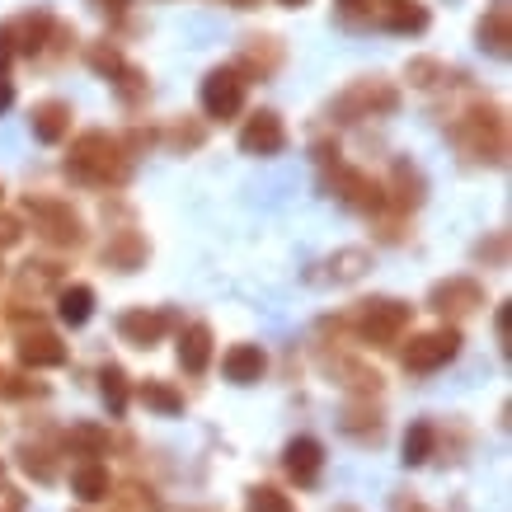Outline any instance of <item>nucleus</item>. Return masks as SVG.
<instances>
[{
  "label": "nucleus",
  "mask_w": 512,
  "mask_h": 512,
  "mask_svg": "<svg viewBox=\"0 0 512 512\" xmlns=\"http://www.w3.org/2000/svg\"><path fill=\"white\" fill-rule=\"evenodd\" d=\"M442 76H447V71H442V62H433V57H414V62H409V85H419V90H433Z\"/></svg>",
  "instance_id": "f704fd0d"
},
{
  "label": "nucleus",
  "mask_w": 512,
  "mask_h": 512,
  "mask_svg": "<svg viewBox=\"0 0 512 512\" xmlns=\"http://www.w3.org/2000/svg\"><path fill=\"white\" fill-rule=\"evenodd\" d=\"M29 395H43V386H33V381H24L19 372H5V367H0V400H29Z\"/></svg>",
  "instance_id": "c9c22d12"
},
{
  "label": "nucleus",
  "mask_w": 512,
  "mask_h": 512,
  "mask_svg": "<svg viewBox=\"0 0 512 512\" xmlns=\"http://www.w3.org/2000/svg\"><path fill=\"white\" fill-rule=\"evenodd\" d=\"M24 207H29V217L38 221V235H43L47 245L76 249L80 240H85V221H80V212L71 207V202H62V198H29Z\"/></svg>",
  "instance_id": "423d86ee"
},
{
  "label": "nucleus",
  "mask_w": 512,
  "mask_h": 512,
  "mask_svg": "<svg viewBox=\"0 0 512 512\" xmlns=\"http://www.w3.org/2000/svg\"><path fill=\"white\" fill-rule=\"evenodd\" d=\"M245 85L249 80L235 71V66H217V71H207L202 76V113L212 118V123H226V118H235V113L245 109Z\"/></svg>",
  "instance_id": "0eeeda50"
},
{
  "label": "nucleus",
  "mask_w": 512,
  "mask_h": 512,
  "mask_svg": "<svg viewBox=\"0 0 512 512\" xmlns=\"http://www.w3.org/2000/svg\"><path fill=\"white\" fill-rule=\"evenodd\" d=\"M10 62H15V33H10V24H0V76L10 71Z\"/></svg>",
  "instance_id": "a19ab883"
},
{
  "label": "nucleus",
  "mask_w": 512,
  "mask_h": 512,
  "mask_svg": "<svg viewBox=\"0 0 512 512\" xmlns=\"http://www.w3.org/2000/svg\"><path fill=\"white\" fill-rule=\"evenodd\" d=\"M348 325L357 329L362 343L386 348V343H395L409 329V306L395 301V296H372V301H357L353 311H348Z\"/></svg>",
  "instance_id": "7ed1b4c3"
},
{
  "label": "nucleus",
  "mask_w": 512,
  "mask_h": 512,
  "mask_svg": "<svg viewBox=\"0 0 512 512\" xmlns=\"http://www.w3.org/2000/svg\"><path fill=\"white\" fill-rule=\"evenodd\" d=\"M0 480H5V466H0Z\"/></svg>",
  "instance_id": "8fccbe9b"
},
{
  "label": "nucleus",
  "mask_w": 512,
  "mask_h": 512,
  "mask_svg": "<svg viewBox=\"0 0 512 512\" xmlns=\"http://www.w3.org/2000/svg\"><path fill=\"white\" fill-rule=\"evenodd\" d=\"M99 395H104V404H109L113 419H123L127 414V372L118 367V362L99 367Z\"/></svg>",
  "instance_id": "c85d7f7f"
},
{
  "label": "nucleus",
  "mask_w": 512,
  "mask_h": 512,
  "mask_svg": "<svg viewBox=\"0 0 512 512\" xmlns=\"http://www.w3.org/2000/svg\"><path fill=\"white\" fill-rule=\"evenodd\" d=\"M66 174L90 188H113L132 174V156L123 151V141L109 137V132H80V137L71 141Z\"/></svg>",
  "instance_id": "f257e3e1"
},
{
  "label": "nucleus",
  "mask_w": 512,
  "mask_h": 512,
  "mask_svg": "<svg viewBox=\"0 0 512 512\" xmlns=\"http://www.w3.org/2000/svg\"><path fill=\"white\" fill-rule=\"evenodd\" d=\"M282 466L292 475L301 489H315L320 484V470H325V447L315 442V437H292L287 447H282Z\"/></svg>",
  "instance_id": "ddd939ff"
},
{
  "label": "nucleus",
  "mask_w": 512,
  "mask_h": 512,
  "mask_svg": "<svg viewBox=\"0 0 512 512\" xmlns=\"http://www.w3.org/2000/svg\"><path fill=\"white\" fill-rule=\"evenodd\" d=\"M94 10H99V15H109V19H123L127 15V5H132V0H90Z\"/></svg>",
  "instance_id": "79ce46f5"
},
{
  "label": "nucleus",
  "mask_w": 512,
  "mask_h": 512,
  "mask_svg": "<svg viewBox=\"0 0 512 512\" xmlns=\"http://www.w3.org/2000/svg\"><path fill=\"white\" fill-rule=\"evenodd\" d=\"M207 362H212V325L193 320V325L179 329V367H184L188 376H202Z\"/></svg>",
  "instance_id": "6ab92c4d"
},
{
  "label": "nucleus",
  "mask_w": 512,
  "mask_h": 512,
  "mask_svg": "<svg viewBox=\"0 0 512 512\" xmlns=\"http://www.w3.org/2000/svg\"><path fill=\"white\" fill-rule=\"evenodd\" d=\"M0 193H5V188H0Z\"/></svg>",
  "instance_id": "3c124183"
},
{
  "label": "nucleus",
  "mask_w": 512,
  "mask_h": 512,
  "mask_svg": "<svg viewBox=\"0 0 512 512\" xmlns=\"http://www.w3.org/2000/svg\"><path fill=\"white\" fill-rule=\"evenodd\" d=\"M334 372L343 376V386L362 395V400H372L376 390H381V372L376 367H362V362H334Z\"/></svg>",
  "instance_id": "c756f323"
},
{
  "label": "nucleus",
  "mask_w": 512,
  "mask_h": 512,
  "mask_svg": "<svg viewBox=\"0 0 512 512\" xmlns=\"http://www.w3.org/2000/svg\"><path fill=\"white\" fill-rule=\"evenodd\" d=\"M174 325L170 311H151V306H132V311L118 315V339L132 343V348H156L165 339V329Z\"/></svg>",
  "instance_id": "f8f14e48"
},
{
  "label": "nucleus",
  "mask_w": 512,
  "mask_h": 512,
  "mask_svg": "<svg viewBox=\"0 0 512 512\" xmlns=\"http://www.w3.org/2000/svg\"><path fill=\"white\" fill-rule=\"evenodd\" d=\"M71 104L66 99H43V104H33V137L43 141V146H57V141L71 137Z\"/></svg>",
  "instance_id": "a211bd4d"
},
{
  "label": "nucleus",
  "mask_w": 512,
  "mask_h": 512,
  "mask_svg": "<svg viewBox=\"0 0 512 512\" xmlns=\"http://www.w3.org/2000/svg\"><path fill=\"white\" fill-rule=\"evenodd\" d=\"M19 362L29 367V372H47V367H62L66 362V343L57 334H47V329H24L19 334Z\"/></svg>",
  "instance_id": "4468645a"
},
{
  "label": "nucleus",
  "mask_w": 512,
  "mask_h": 512,
  "mask_svg": "<svg viewBox=\"0 0 512 512\" xmlns=\"http://www.w3.org/2000/svg\"><path fill=\"white\" fill-rule=\"evenodd\" d=\"M66 451H71V456H85V461H99V456L109 451V428H99V423H71Z\"/></svg>",
  "instance_id": "a878e982"
},
{
  "label": "nucleus",
  "mask_w": 512,
  "mask_h": 512,
  "mask_svg": "<svg viewBox=\"0 0 512 512\" xmlns=\"http://www.w3.org/2000/svg\"><path fill=\"white\" fill-rule=\"evenodd\" d=\"M475 259H480V264H489V268H503V259H508V235L503 231H494L489 235V245H475Z\"/></svg>",
  "instance_id": "e433bc0d"
},
{
  "label": "nucleus",
  "mask_w": 512,
  "mask_h": 512,
  "mask_svg": "<svg viewBox=\"0 0 512 512\" xmlns=\"http://www.w3.org/2000/svg\"><path fill=\"white\" fill-rule=\"evenodd\" d=\"M428 306L437 315H451V320H461V315H475L484 306V287L475 278H442L433 282V292H428Z\"/></svg>",
  "instance_id": "1a4fd4ad"
},
{
  "label": "nucleus",
  "mask_w": 512,
  "mask_h": 512,
  "mask_svg": "<svg viewBox=\"0 0 512 512\" xmlns=\"http://www.w3.org/2000/svg\"><path fill=\"white\" fill-rule=\"evenodd\" d=\"M423 188H428V184H423V174L414 170L409 160H400V165H395V179H390L386 202H395L400 212H414V207L423 202Z\"/></svg>",
  "instance_id": "393cba45"
},
{
  "label": "nucleus",
  "mask_w": 512,
  "mask_h": 512,
  "mask_svg": "<svg viewBox=\"0 0 512 512\" xmlns=\"http://www.w3.org/2000/svg\"><path fill=\"white\" fill-rule=\"evenodd\" d=\"M118 512H160V498L156 489H141V484H127L123 494H113Z\"/></svg>",
  "instance_id": "72a5a7b5"
},
{
  "label": "nucleus",
  "mask_w": 512,
  "mask_h": 512,
  "mask_svg": "<svg viewBox=\"0 0 512 512\" xmlns=\"http://www.w3.org/2000/svg\"><path fill=\"white\" fill-rule=\"evenodd\" d=\"M390 512H428L414 494H395V503H390Z\"/></svg>",
  "instance_id": "37998d69"
},
{
  "label": "nucleus",
  "mask_w": 512,
  "mask_h": 512,
  "mask_svg": "<svg viewBox=\"0 0 512 512\" xmlns=\"http://www.w3.org/2000/svg\"><path fill=\"white\" fill-rule=\"evenodd\" d=\"M334 5H339V10H343V15H367V10H372V0H334Z\"/></svg>",
  "instance_id": "c03bdc74"
},
{
  "label": "nucleus",
  "mask_w": 512,
  "mask_h": 512,
  "mask_svg": "<svg viewBox=\"0 0 512 512\" xmlns=\"http://www.w3.org/2000/svg\"><path fill=\"white\" fill-rule=\"evenodd\" d=\"M245 508L249 512H296V503L282 489H273V484H254L245 494Z\"/></svg>",
  "instance_id": "2f4dec72"
},
{
  "label": "nucleus",
  "mask_w": 512,
  "mask_h": 512,
  "mask_svg": "<svg viewBox=\"0 0 512 512\" xmlns=\"http://www.w3.org/2000/svg\"><path fill=\"white\" fill-rule=\"evenodd\" d=\"M221 372H226L231 386H254V381H264V372H268V353L259 343H235L231 353L221 357Z\"/></svg>",
  "instance_id": "f3484780"
},
{
  "label": "nucleus",
  "mask_w": 512,
  "mask_h": 512,
  "mask_svg": "<svg viewBox=\"0 0 512 512\" xmlns=\"http://www.w3.org/2000/svg\"><path fill=\"white\" fill-rule=\"evenodd\" d=\"M235 10H254V5H259V0H231Z\"/></svg>",
  "instance_id": "de8ad7c7"
},
{
  "label": "nucleus",
  "mask_w": 512,
  "mask_h": 512,
  "mask_svg": "<svg viewBox=\"0 0 512 512\" xmlns=\"http://www.w3.org/2000/svg\"><path fill=\"white\" fill-rule=\"evenodd\" d=\"M451 137H456V146H461L470 160L503 165V156H508V123H503V113L489 109V104H475L470 113H461V123L451 127Z\"/></svg>",
  "instance_id": "f03ea898"
},
{
  "label": "nucleus",
  "mask_w": 512,
  "mask_h": 512,
  "mask_svg": "<svg viewBox=\"0 0 512 512\" xmlns=\"http://www.w3.org/2000/svg\"><path fill=\"white\" fill-rule=\"evenodd\" d=\"M278 66H282V43L278 38H249L235 71H240L245 80H268Z\"/></svg>",
  "instance_id": "aec40b11"
},
{
  "label": "nucleus",
  "mask_w": 512,
  "mask_h": 512,
  "mask_svg": "<svg viewBox=\"0 0 512 512\" xmlns=\"http://www.w3.org/2000/svg\"><path fill=\"white\" fill-rule=\"evenodd\" d=\"M202 137H207V132H202L198 123H188V127H184V123H174V127H170V141L179 146V151H198Z\"/></svg>",
  "instance_id": "4c0bfd02"
},
{
  "label": "nucleus",
  "mask_w": 512,
  "mask_h": 512,
  "mask_svg": "<svg viewBox=\"0 0 512 512\" xmlns=\"http://www.w3.org/2000/svg\"><path fill=\"white\" fill-rule=\"evenodd\" d=\"M137 395H141V404L146 409H156V414H165V419H174V414H184V395L170 386V381H141L137 386Z\"/></svg>",
  "instance_id": "bb28decb"
},
{
  "label": "nucleus",
  "mask_w": 512,
  "mask_h": 512,
  "mask_svg": "<svg viewBox=\"0 0 512 512\" xmlns=\"http://www.w3.org/2000/svg\"><path fill=\"white\" fill-rule=\"evenodd\" d=\"M90 315H94L90 282H62V287H57V320H62L66 329H80V325H90Z\"/></svg>",
  "instance_id": "412c9836"
},
{
  "label": "nucleus",
  "mask_w": 512,
  "mask_h": 512,
  "mask_svg": "<svg viewBox=\"0 0 512 512\" xmlns=\"http://www.w3.org/2000/svg\"><path fill=\"white\" fill-rule=\"evenodd\" d=\"M19 466L29 470L38 484H52V480H57V466H52V456H47L43 447H33V442H24V447H19Z\"/></svg>",
  "instance_id": "473e14b6"
},
{
  "label": "nucleus",
  "mask_w": 512,
  "mask_h": 512,
  "mask_svg": "<svg viewBox=\"0 0 512 512\" xmlns=\"http://www.w3.org/2000/svg\"><path fill=\"white\" fill-rule=\"evenodd\" d=\"M19 240H24V226H19V217L0 212V249H15Z\"/></svg>",
  "instance_id": "58836bf2"
},
{
  "label": "nucleus",
  "mask_w": 512,
  "mask_h": 512,
  "mask_svg": "<svg viewBox=\"0 0 512 512\" xmlns=\"http://www.w3.org/2000/svg\"><path fill=\"white\" fill-rule=\"evenodd\" d=\"M404 466H423V461H428V456H433L437 451V428L428 419H419V423H409V433H404Z\"/></svg>",
  "instance_id": "cd10ccee"
},
{
  "label": "nucleus",
  "mask_w": 512,
  "mask_h": 512,
  "mask_svg": "<svg viewBox=\"0 0 512 512\" xmlns=\"http://www.w3.org/2000/svg\"><path fill=\"white\" fill-rule=\"evenodd\" d=\"M329 188H334L339 202L343 207H353V212H381V207H386V188L376 184L367 170H353V165H343V160H334Z\"/></svg>",
  "instance_id": "6e6552de"
},
{
  "label": "nucleus",
  "mask_w": 512,
  "mask_h": 512,
  "mask_svg": "<svg viewBox=\"0 0 512 512\" xmlns=\"http://www.w3.org/2000/svg\"><path fill=\"white\" fill-rule=\"evenodd\" d=\"M10 104H15V85L10 76H0V113H10Z\"/></svg>",
  "instance_id": "a18cd8bd"
},
{
  "label": "nucleus",
  "mask_w": 512,
  "mask_h": 512,
  "mask_svg": "<svg viewBox=\"0 0 512 512\" xmlns=\"http://www.w3.org/2000/svg\"><path fill=\"white\" fill-rule=\"evenodd\" d=\"M376 19H381V29L386 33H400V38L423 33L428 24H433V15H428V5H423V0H381Z\"/></svg>",
  "instance_id": "dca6fc26"
},
{
  "label": "nucleus",
  "mask_w": 512,
  "mask_h": 512,
  "mask_svg": "<svg viewBox=\"0 0 512 512\" xmlns=\"http://www.w3.org/2000/svg\"><path fill=\"white\" fill-rule=\"evenodd\" d=\"M62 268L57 264H43V259H29V264L15 273V306H24V301H43V296H57V287H62Z\"/></svg>",
  "instance_id": "2eb2a0df"
},
{
  "label": "nucleus",
  "mask_w": 512,
  "mask_h": 512,
  "mask_svg": "<svg viewBox=\"0 0 512 512\" xmlns=\"http://www.w3.org/2000/svg\"><path fill=\"white\" fill-rule=\"evenodd\" d=\"M456 353H461V329L442 325V329H428V334H414V339L404 343V372L433 376L447 362H456Z\"/></svg>",
  "instance_id": "39448f33"
},
{
  "label": "nucleus",
  "mask_w": 512,
  "mask_h": 512,
  "mask_svg": "<svg viewBox=\"0 0 512 512\" xmlns=\"http://www.w3.org/2000/svg\"><path fill=\"white\" fill-rule=\"evenodd\" d=\"M278 5H287V10H301V5H311V0H278Z\"/></svg>",
  "instance_id": "49530a36"
},
{
  "label": "nucleus",
  "mask_w": 512,
  "mask_h": 512,
  "mask_svg": "<svg viewBox=\"0 0 512 512\" xmlns=\"http://www.w3.org/2000/svg\"><path fill=\"white\" fill-rule=\"evenodd\" d=\"M367 268H372V254L348 245V249H339V254L320 259V264L306 273V282H311V287H348V282H357Z\"/></svg>",
  "instance_id": "9d476101"
},
{
  "label": "nucleus",
  "mask_w": 512,
  "mask_h": 512,
  "mask_svg": "<svg viewBox=\"0 0 512 512\" xmlns=\"http://www.w3.org/2000/svg\"><path fill=\"white\" fill-rule=\"evenodd\" d=\"M85 62H90L94 76H104V80H118L127 71V57L113 43H90L85 47Z\"/></svg>",
  "instance_id": "7c9ffc66"
},
{
  "label": "nucleus",
  "mask_w": 512,
  "mask_h": 512,
  "mask_svg": "<svg viewBox=\"0 0 512 512\" xmlns=\"http://www.w3.org/2000/svg\"><path fill=\"white\" fill-rule=\"evenodd\" d=\"M494 329H498V343H503V353H508V348H512V306H508V301L498 306Z\"/></svg>",
  "instance_id": "ea45409f"
},
{
  "label": "nucleus",
  "mask_w": 512,
  "mask_h": 512,
  "mask_svg": "<svg viewBox=\"0 0 512 512\" xmlns=\"http://www.w3.org/2000/svg\"><path fill=\"white\" fill-rule=\"evenodd\" d=\"M71 494H76L80 503H104V498L113 494L109 466H104V461H80V466L71 470Z\"/></svg>",
  "instance_id": "5701e85b"
},
{
  "label": "nucleus",
  "mask_w": 512,
  "mask_h": 512,
  "mask_svg": "<svg viewBox=\"0 0 512 512\" xmlns=\"http://www.w3.org/2000/svg\"><path fill=\"white\" fill-rule=\"evenodd\" d=\"M334 512H357V508H334Z\"/></svg>",
  "instance_id": "09e8293b"
},
{
  "label": "nucleus",
  "mask_w": 512,
  "mask_h": 512,
  "mask_svg": "<svg viewBox=\"0 0 512 512\" xmlns=\"http://www.w3.org/2000/svg\"><path fill=\"white\" fill-rule=\"evenodd\" d=\"M480 47L494 57H508L512 47V24H508V0H494V10L480 19Z\"/></svg>",
  "instance_id": "b1692460"
},
{
  "label": "nucleus",
  "mask_w": 512,
  "mask_h": 512,
  "mask_svg": "<svg viewBox=\"0 0 512 512\" xmlns=\"http://www.w3.org/2000/svg\"><path fill=\"white\" fill-rule=\"evenodd\" d=\"M282 146H287V127L273 109H259L249 113L245 127H240V151L245 156H278Z\"/></svg>",
  "instance_id": "9b49d317"
},
{
  "label": "nucleus",
  "mask_w": 512,
  "mask_h": 512,
  "mask_svg": "<svg viewBox=\"0 0 512 512\" xmlns=\"http://www.w3.org/2000/svg\"><path fill=\"white\" fill-rule=\"evenodd\" d=\"M400 109V90L381 76H367L348 85V90L334 99V113H339V123H357V118H376V113H395Z\"/></svg>",
  "instance_id": "20e7f679"
},
{
  "label": "nucleus",
  "mask_w": 512,
  "mask_h": 512,
  "mask_svg": "<svg viewBox=\"0 0 512 512\" xmlns=\"http://www.w3.org/2000/svg\"><path fill=\"white\" fill-rule=\"evenodd\" d=\"M104 264L118 268V273H137L146 264V235L141 231H113L109 245H104Z\"/></svg>",
  "instance_id": "4be33fe9"
}]
</instances>
